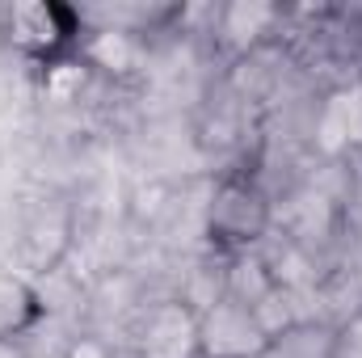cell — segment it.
<instances>
[{"mask_svg": "<svg viewBox=\"0 0 362 358\" xmlns=\"http://www.w3.org/2000/svg\"><path fill=\"white\" fill-rule=\"evenodd\" d=\"M266 224V207L249 185H223L219 202L211 207V228L223 232V241H253Z\"/></svg>", "mask_w": 362, "mask_h": 358, "instance_id": "cell-2", "label": "cell"}, {"mask_svg": "<svg viewBox=\"0 0 362 358\" xmlns=\"http://www.w3.org/2000/svg\"><path fill=\"white\" fill-rule=\"evenodd\" d=\"M72 358H101V350H97V346H76Z\"/></svg>", "mask_w": 362, "mask_h": 358, "instance_id": "cell-7", "label": "cell"}, {"mask_svg": "<svg viewBox=\"0 0 362 358\" xmlns=\"http://www.w3.org/2000/svg\"><path fill=\"white\" fill-rule=\"evenodd\" d=\"M0 358H13V350H8V342H0Z\"/></svg>", "mask_w": 362, "mask_h": 358, "instance_id": "cell-8", "label": "cell"}, {"mask_svg": "<svg viewBox=\"0 0 362 358\" xmlns=\"http://www.w3.org/2000/svg\"><path fill=\"white\" fill-rule=\"evenodd\" d=\"M64 21L68 13L64 8H51V4H21L13 8V38L25 47V51H51L59 38H64Z\"/></svg>", "mask_w": 362, "mask_h": 358, "instance_id": "cell-4", "label": "cell"}, {"mask_svg": "<svg viewBox=\"0 0 362 358\" xmlns=\"http://www.w3.org/2000/svg\"><path fill=\"white\" fill-rule=\"evenodd\" d=\"M329 358H362V316L333 342V350H329Z\"/></svg>", "mask_w": 362, "mask_h": 358, "instance_id": "cell-6", "label": "cell"}, {"mask_svg": "<svg viewBox=\"0 0 362 358\" xmlns=\"http://www.w3.org/2000/svg\"><path fill=\"white\" fill-rule=\"evenodd\" d=\"M34 316V295L17 278H0V342H8Z\"/></svg>", "mask_w": 362, "mask_h": 358, "instance_id": "cell-5", "label": "cell"}, {"mask_svg": "<svg viewBox=\"0 0 362 358\" xmlns=\"http://www.w3.org/2000/svg\"><path fill=\"white\" fill-rule=\"evenodd\" d=\"M274 333L249 299L223 295L198 316V354L202 358H262L270 354Z\"/></svg>", "mask_w": 362, "mask_h": 358, "instance_id": "cell-1", "label": "cell"}, {"mask_svg": "<svg viewBox=\"0 0 362 358\" xmlns=\"http://www.w3.org/2000/svg\"><path fill=\"white\" fill-rule=\"evenodd\" d=\"M198 354V321L185 308H160L144 333V358H189Z\"/></svg>", "mask_w": 362, "mask_h": 358, "instance_id": "cell-3", "label": "cell"}]
</instances>
